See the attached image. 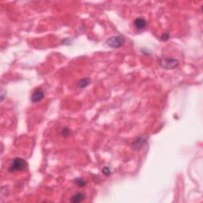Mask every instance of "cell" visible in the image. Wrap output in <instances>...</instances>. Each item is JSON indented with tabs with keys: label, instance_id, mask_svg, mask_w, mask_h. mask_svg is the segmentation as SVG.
Masks as SVG:
<instances>
[{
	"label": "cell",
	"instance_id": "1",
	"mask_svg": "<svg viewBox=\"0 0 203 203\" xmlns=\"http://www.w3.org/2000/svg\"><path fill=\"white\" fill-rule=\"evenodd\" d=\"M27 167V162L22 158H15L13 160L12 164L10 166L9 171L10 172H22L24 171Z\"/></svg>",
	"mask_w": 203,
	"mask_h": 203
},
{
	"label": "cell",
	"instance_id": "2",
	"mask_svg": "<svg viewBox=\"0 0 203 203\" xmlns=\"http://www.w3.org/2000/svg\"><path fill=\"white\" fill-rule=\"evenodd\" d=\"M125 41H126V40L122 36H114V37H112L108 39L106 41V44L109 47L116 48L122 46L125 44Z\"/></svg>",
	"mask_w": 203,
	"mask_h": 203
},
{
	"label": "cell",
	"instance_id": "3",
	"mask_svg": "<svg viewBox=\"0 0 203 203\" xmlns=\"http://www.w3.org/2000/svg\"><path fill=\"white\" fill-rule=\"evenodd\" d=\"M160 65L165 69H173L178 67L179 61L176 59L163 57L160 59Z\"/></svg>",
	"mask_w": 203,
	"mask_h": 203
},
{
	"label": "cell",
	"instance_id": "4",
	"mask_svg": "<svg viewBox=\"0 0 203 203\" xmlns=\"http://www.w3.org/2000/svg\"><path fill=\"white\" fill-rule=\"evenodd\" d=\"M44 96V92H43L41 90H37V91H34V93L32 94L31 100L33 102H40L41 100L43 99Z\"/></svg>",
	"mask_w": 203,
	"mask_h": 203
},
{
	"label": "cell",
	"instance_id": "5",
	"mask_svg": "<svg viewBox=\"0 0 203 203\" xmlns=\"http://www.w3.org/2000/svg\"><path fill=\"white\" fill-rule=\"evenodd\" d=\"M134 25L138 30H143L147 26V22L143 18H137L134 22Z\"/></svg>",
	"mask_w": 203,
	"mask_h": 203
},
{
	"label": "cell",
	"instance_id": "6",
	"mask_svg": "<svg viewBox=\"0 0 203 203\" xmlns=\"http://www.w3.org/2000/svg\"><path fill=\"white\" fill-rule=\"evenodd\" d=\"M86 198L85 194L83 193H77V194H74L71 198V201L73 203H79L81 201H84Z\"/></svg>",
	"mask_w": 203,
	"mask_h": 203
},
{
	"label": "cell",
	"instance_id": "7",
	"mask_svg": "<svg viewBox=\"0 0 203 203\" xmlns=\"http://www.w3.org/2000/svg\"><path fill=\"white\" fill-rule=\"evenodd\" d=\"M89 84H90V80L87 79V78L83 79V80H80V81L78 82V86H79V87H80V88H85Z\"/></svg>",
	"mask_w": 203,
	"mask_h": 203
},
{
	"label": "cell",
	"instance_id": "8",
	"mask_svg": "<svg viewBox=\"0 0 203 203\" xmlns=\"http://www.w3.org/2000/svg\"><path fill=\"white\" fill-rule=\"evenodd\" d=\"M75 182H76V185H77L78 187H85L86 184H87V183H86L85 180H84L83 179H82V178H78V179H76V180H75Z\"/></svg>",
	"mask_w": 203,
	"mask_h": 203
},
{
	"label": "cell",
	"instance_id": "9",
	"mask_svg": "<svg viewBox=\"0 0 203 203\" xmlns=\"http://www.w3.org/2000/svg\"><path fill=\"white\" fill-rule=\"evenodd\" d=\"M61 134L63 135L64 137H68L70 134V131H69V129L68 128H64L62 129V131H61Z\"/></svg>",
	"mask_w": 203,
	"mask_h": 203
},
{
	"label": "cell",
	"instance_id": "10",
	"mask_svg": "<svg viewBox=\"0 0 203 203\" xmlns=\"http://www.w3.org/2000/svg\"><path fill=\"white\" fill-rule=\"evenodd\" d=\"M160 38H161V40H162V41H168V39L170 38V35H169V33H164L162 36H161Z\"/></svg>",
	"mask_w": 203,
	"mask_h": 203
},
{
	"label": "cell",
	"instance_id": "11",
	"mask_svg": "<svg viewBox=\"0 0 203 203\" xmlns=\"http://www.w3.org/2000/svg\"><path fill=\"white\" fill-rule=\"evenodd\" d=\"M102 173H103L105 176H110V175L111 174V172H110V168H108L106 167V168H104L103 169H102Z\"/></svg>",
	"mask_w": 203,
	"mask_h": 203
}]
</instances>
